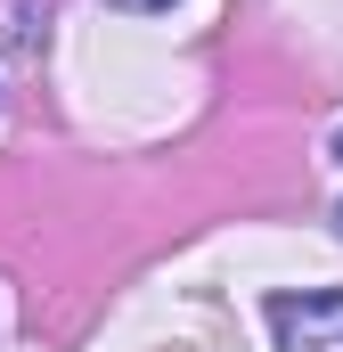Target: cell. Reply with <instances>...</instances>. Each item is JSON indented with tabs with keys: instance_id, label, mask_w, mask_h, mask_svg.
Instances as JSON below:
<instances>
[{
	"instance_id": "6da1fadb",
	"label": "cell",
	"mask_w": 343,
	"mask_h": 352,
	"mask_svg": "<svg viewBox=\"0 0 343 352\" xmlns=\"http://www.w3.org/2000/svg\"><path fill=\"white\" fill-rule=\"evenodd\" d=\"M270 336H278V352H343V287L270 295Z\"/></svg>"
},
{
	"instance_id": "7a4b0ae2",
	"label": "cell",
	"mask_w": 343,
	"mask_h": 352,
	"mask_svg": "<svg viewBox=\"0 0 343 352\" xmlns=\"http://www.w3.org/2000/svg\"><path fill=\"white\" fill-rule=\"evenodd\" d=\"M106 8H131V16H147V8H172V0H106Z\"/></svg>"
},
{
	"instance_id": "3957f363",
	"label": "cell",
	"mask_w": 343,
	"mask_h": 352,
	"mask_svg": "<svg viewBox=\"0 0 343 352\" xmlns=\"http://www.w3.org/2000/svg\"><path fill=\"white\" fill-rule=\"evenodd\" d=\"M335 156H343V131H335Z\"/></svg>"
}]
</instances>
